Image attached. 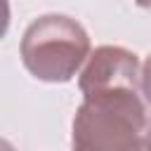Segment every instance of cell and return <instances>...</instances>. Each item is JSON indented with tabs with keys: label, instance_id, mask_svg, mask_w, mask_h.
<instances>
[{
	"label": "cell",
	"instance_id": "cell-1",
	"mask_svg": "<svg viewBox=\"0 0 151 151\" xmlns=\"http://www.w3.org/2000/svg\"><path fill=\"white\" fill-rule=\"evenodd\" d=\"M142 83L101 85L83 92L73 118V151H146L149 111Z\"/></svg>",
	"mask_w": 151,
	"mask_h": 151
},
{
	"label": "cell",
	"instance_id": "cell-2",
	"mask_svg": "<svg viewBox=\"0 0 151 151\" xmlns=\"http://www.w3.org/2000/svg\"><path fill=\"white\" fill-rule=\"evenodd\" d=\"M19 52L33 78L68 83L90 59V35L66 14H42L26 26Z\"/></svg>",
	"mask_w": 151,
	"mask_h": 151
},
{
	"label": "cell",
	"instance_id": "cell-3",
	"mask_svg": "<svg viewBox=\"0 0 151 151\" xmlns=\"http://www.w3.org/2000/svg\"><path fill=\"white\" fill-rule=\"evenodd\" d=\"M142 94H144L146 104L151 106V54L142 66Z\"/></svg>",
	"mask_w": 151,
	"mask_h": 151
},
{
	"label": "cell",
	"instance_id": "cell-4",
	"mask_svg": "<svg viewBox=\"0 0 151 151\" xmlns=\"http://www.w3.org/2000/svg\"><path fill=\"white\" fill-rule=\"evenodd\" d=\"M144 144H146V151H151V113H149V120H146V132H144Z\"/></svg>",
	"mask_w": 151,
	"mask_h": 151
},
{
	"label": "cell",
	"instance_id": "cell-5",
	"mask_svg": "<svg viewBox=\"0 0 151 151\" xmlns=\"http://www.w3.org/2000/svg\"><path fill=\"white\" fill-rule=\"evenodd\" d=\"M137 5L144 7V9H151V0H137Z\"/></svg>",
	"mask_w": 151,
	"mask_h": 151
}]
</instances>
